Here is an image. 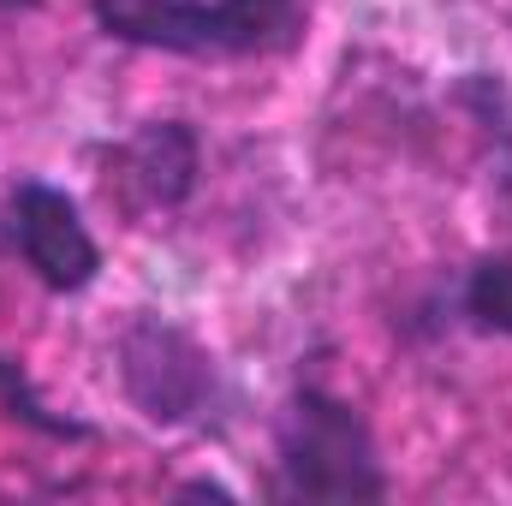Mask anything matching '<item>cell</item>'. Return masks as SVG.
Masks as SVG:
<instances>
[{
    "mask_svg": "<svg viewBox=\"0 0 512 506\" xmlns=\"http://www.w3.org/2000/svg\"><path fill=\"white\" fill-rule=\"evenodd\" d=\"M108 36L173 54H274L304 30L298 0H96Z\"/></svg>",
    "mask_w": 512,
    "mask_h": 506,
    "instance_id": "cell-1",
    "label": "cell"
},
{
    "mask_svg": "<svg viewBox=\"0 0 512 506\" xmlns=\"http://www.w3.org/2000/svg\"><path fill=\"white\" fill-rule=\"evenodd\" d=\"M280 471H286V489L304 501H382L387 489L364 417L346 399H328L316 387H304L280 423Z\"/></svg>",
    "mask_w": 512,
    "mask_h": 506,
    "instance_id": "cell-2",
    "label": "cell"
},
{
    "mask_svg": "<svg viewBox=\"0 0 512 506\" xmlns=\"http://www.w3.org/2000/svg\"><path fill=\"white\" fill-rule=\"evenodd\" d=\"M120 381L149 423H185L191 411H203L215 370H209V352L185 328H167L149 316L120 340Z\"/></svg>",
    "mask_w": 512,
    "mask_h": 506,
    "instance_id": "cell-3",
    "label": "cell"
},
{
    "mask_svg": "<svg viewBox=\"0 0 512 506\" xmlns=\"http://www.w3.org/2000/svg\"><path fill=\"white\" fill-rule=\"evenodd\" d=\"M12 227H18L24 262L36 268L42 286L78 292V286L96 280L102 251H96V239L84 233V221H78V209H72L66 191H54V185H18V197H12Z\"/></svg>",
    "mask_w": 512,
    "mask_h": 506,
    "instance_id": "cell-4",
    "label": "cell"
},
{
    "mask_svg": "<svg viewBox=\"0 0 512 506\" xmlns=\"http://www.w3.org/2000/svg\"><path fill=\"white\" fill-rule=\"evenodd\" d=\"M197 185V137L179 120H155L137 137H126L108 161V197H120L131 215L173 209Z\"/></svg>",
    "mask_w": 512,
    "mask_h": 506,
    "instance_id": "cell-5",
    "label": "cell"
},
{
    "mask_svg": "<svg viewBox=\"0 0 512 506\" xmlns=\"http://www.w3.org/2000/svg\"><path fill=\"white\" fill-rule=\"evenodd\" d=\"M465 304L483 328L495 334H512V256H483L471 286H465Z\"/></svg>",
    "mask_w": 512,
    "mask_h": 506,
    "instance_id": "cell-6",
    "label": "cell"
},
{
    "mask_svg": "<svg viewBox=\"0 0 512 506\" xmlns=\"http://www.w3.org/2000/svg\"><path fill=\"white\" fill-rule=\"evenodd\" d=\"M0 393H6V405H12V417H24V423H36V429H48V435H84L78 423H66V417H48V411L30 399L24 376H12V364H6V358H0Z\"/></svg>",
    "mask_w": 512,
    "mask_h": 506,
    "instance_id": "cell-7",
    "label": "cell"
},
{
    "mask_svg": "<svg viewBox=\"0 0 512 506\" xmlns=\"http://www.w3.org/2000/svg\"><path fill=\"white\" fill-rule=\"evenodd\" d=\"M0 6H12V0H0Z\"/></svg>",
    "mask_w": 512,
    "mask_h": 506,
    "instance_id": "cell-8",
    "label": "cell"
}]
</instances>
